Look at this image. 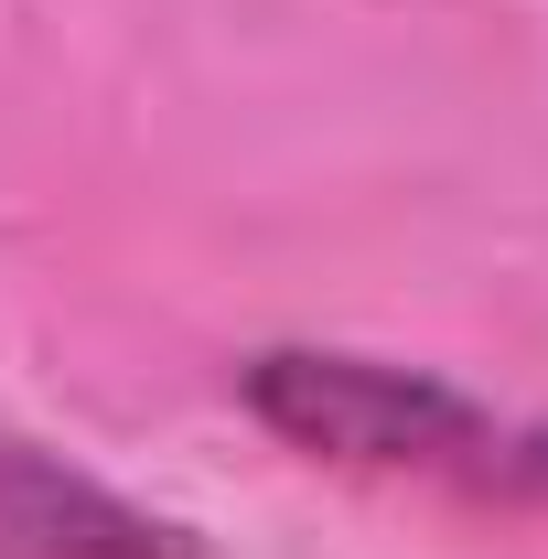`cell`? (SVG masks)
Masks as SVG:
<instances>
[{
	"label": "cell",
	"instance_id": "2",
	"mask_svg": "<svg viewBox=\"0 0 548 559\" xmlns=\"http://www.w3.org/2000/svg\"><path fill=\"white\" fill-rule=\"evenodd\" d=\"M0 559H183V538L108 485L65 474L55 452L0 441Z\"/></svg>",
	"mask_w": 548,
	"mask_h": 559
},
{
	"label": "cell",
	"instance_id": "3",
	"mask_svg": "<svg viewBox=\"0 0 548 559\" xmlns=\"http://www.w3.org/2000/svg\"><path fill=\"white\" fill-rule=\"evenodd\" d=\"M516 474H527V485L548 495V441H527V452H516Z\"/></svg>",
	"mask_w": 548,
	"mask_h": 559
},
{
	"label": "cell",
	"instance_id": "1",
	"mask_svg": "<svg viewBox=\"0 0 548 559\" xmlns=\"http://www.w3.org/2000/svg\"><path fill=\"white\" fill-rule=\"evenodd\" d=\"M248 399L270 430H290L301 452H334V463H419V474H452L484 463L495 430L474 399L430 388L409 366H366V355H259L248 366Z\"/></svg>",
	"mask_w": 548,
	"mask_h": 559
}]
</instances>
